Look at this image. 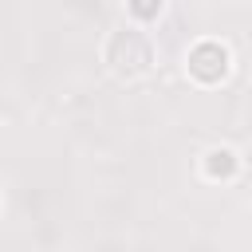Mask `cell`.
<instances>
[{
    "label": "cell",
    "instance_id": "cell-1",
    "mask_svg": "<svg viewBox=\"0 0 252 252\" xmlns=\"http://www.w3.org/2000/svg\"><path fill=\"white\" fill-rule=\"evenodd\" d=\"M102 59H106V67H110L118 79H138V75L150 71L154 47H150V39H146L138 28H122V32H114V35L106 39Z\"/></svg>",
    "mask_w": 252,
    "mask_h": 252
},
{
    "label": "cell",
    "instance_id": "cell-2",
    "mask_svg": "<svg viewBox=\"0 0 252 252\" xmlns=\"http://www.w3.org/2000/svg\"><path fill=\"white\" fill-rule=\"evenodd\" d=\"M185 71H189L193 83H201V87H217V83L228 79V71H232V55H228L224 43H217V39H201V43L189 47V55H185Z\"/></svg>",
    "mask_w": 252,
    "mask_h": 252
},
{
    "label": "cell",
    "instance_id": "cell-3",
    "mask_svg": "<svg viewBox=\"0 0 252 252\" xmlns=\"http://www.w3.org/2000/svg\"><path fill=\"white\" fill-rule=\"evenodd\" d=\"M236 154L228 150V146H213L209 154H205V161H201V169H205V177L209 181H228L232 173H236Z\"/></svg>",
    "mask_w": 252,
    "mask_h": 252
},
{
    "label": "cell",
    "instance_id": "cell-4",
    "mask_svg": "<svg viewBox=\"0 0 252 252\" xmlns=\"http://www.w3.org/2000/svg\"><path fill=\"white\" fill-rule=\"evenodd\" d=\"M126 8H130V16H134V20L150 24V20H158V16H161L165 0H126Z\"/></svg>",
    "mask_w": 252,
    "mask_h": 252
}]
</instances>
